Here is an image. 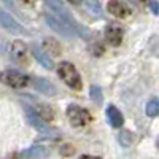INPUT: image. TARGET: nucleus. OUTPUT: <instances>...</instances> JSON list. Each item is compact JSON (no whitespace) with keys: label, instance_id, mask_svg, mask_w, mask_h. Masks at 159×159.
<instances>
[{"label":"nucleus","instance_id":"1","mask_svg":"<svg viewBox=\"0 0 159 159\" xmlns=\"http://www.w3.org/2000/svg\"><path fill=\"white\" fill-rule=\"evenodd\" d=\"M57 75L61 76V80L69 88H72L75 91H80L83 88L81 76H80L78 70L75 69V65L72 62H61L59 67H57Z\"/></svg>","mask_w":159,"mask_h":159},{"label":"nucleus","instance_id":"2","mask_svg":"<svg viewBox=\"0 0 159 159\" xmlns=\"http://www.w3.org/2000/svg\"><path fill=\"white\" fill-rule=\"evenodd\" d=\"M0 83H3L10 88H15V89H22L29 84V78L24 73H21L19 70L8 69V70L0 72Z\"/></svg>","mask_w":159,"mask_h":159},{"label":"nucleus","instance_id":"3","mask_svg":"<svg viewBox=\"0 0 159 159\" xmlns=\"http://www.w3.org/2000/svg\"><path fill=\"white\" fill-rule=\"evenodd\" d=\"M67 116H69V121L73 127H83L88 123H91V119H92L91 113L86 108H81L75 103L67 107Z\"/></svg>","mask_w":159,"mask_h":159},{"label":"nucleus","instance_id":"4","mask_svg":"<svg viewBox=\"0 0 159 159\" xmlns=\"http://www.w3.org/2000/svg\"><path fill=\"white\" fill-rule=\"evenodd\" d=\"M10 54H11V59L15 64L21 65V67H25L29 64V51H27V45L21 40H16L13 42L11 46H10Z\"/></svg>","mask_w":159,"mask_h":159},{"label":"nucleus","instance_id":"5","mask_svg":"<svg viewBox=\"0 0 159 159\" xmlns=\"http://www.w3.org/2000/svg\"><path fill=\"white\" fill-rule=\"evenodd\" d=\"M45 21H46V24L49 25V27L54 30L56 34H59L61 37H65V38H73L76 34H75V30L73 29H70L65 22H62L57 16H54V15H51V13H48V15H45Z\"/></svg>","mask_w":159,"mask_h":159},{"label":"nucleus","instance_id":"6","mask_svg":"<svg viewBox=\"0 0 159 159\" xmlns=\"http://www.w3.org/2000/svg\"><path fill=\"white\" fill-rule=\"evenodd\" d=\"M0 25H2L3 29H7L8 32L15 34V35H24L25 34V29L22 27V25L13 18L10 13H7L2 8H0Z\"/></svg>","mask_w":159,"mask_h":159},{"label":"nucleus","instance_id":"7","mask_svg":"<svg viewBox=\"0 0 159 159\" xmlns=\"http://www.w3.org/2000/svg\"><path fill=\"white\" fill-rule=\"evenodd\" d=\"M25 111H27V121L32 127H35L40 134H46V135H54V130H52L46 121H43L42 118H40L35 111H32L30 108H25Z\"/></svg>","mask_w":159,"mask_h":159},{"label":"nucleus","instance_id":"8","mask_svg":"<svg viewBox=\"0 0 159 159\" xmlns=\"http://www.w3.org/2000/svg\"><path fill=\"white\" fill-rule=\"evenodd\" d=\"M123 29L119 27V25L116 24H108L107 25V29H105V40L111 45V46H118V45H121L123 42Z\"/></svg>","mask_w":159,"mask_h":159},{"label":"nucleus","instance_id":"9","mask_svg":"<svg viewBox=\"0 0 159 159\" xmlns=\"http://www.w3.org/2000/svg\"><path fill=\"white\" fill-rule=\"evenodd\" d=\"M107 11L110 13V15L116 16V18H127L130 15V10L126 3H123L121 0H110V2L107 3Z\"/></svg>","mask_w":159,"mask_h":159},{"label":"nucleus","instance_id":"10","mask_svg":"<svg viewBox=\"0 0 159 159\" xmlns=\"http://www.w3.org/2000/svg\"><path fill=\"white\" fill-rule=\"evenodd\" d=\"M32 86L37 92H40V94H43V96H54L56 94V86L51 81H48L46 78H34Z\"/></svg>","mask_w":159,"mask_h":159},{"label":"nucleus","instance_id":"11","mask_svg":"<svg viewBox=\"0 0 159 159\" xmlns=\"http://www.w3.org/2000/svg\"><path fill=\"white\" fill-rule=\"evenodd\" d=\"M25 108H30L32 111H35L40 118L43 119V121H51L52 118H54V113H52V110L48 107V105H45V103H37V102H34V103H27L25 105Z\"/></svg>","mask_w":159,"mask_h":159},{"label":"nucleus","instance_id":"12","mask_svg":"<svg viewBox=\"0 0 159 159\" xmlns=\"http://www.w3.org/2000/svg\"><path fill=\"white\" fill-rule=\"evenodd\" d=\"M107 119H108V123L115 129L123 127V124H124V116H123L121 111L115 107V105H108V108H107Z\"/></svg>","mask_w":159,"mask_h":159},{"label":"nucleus","instance_id":"13","mask_svg":"<svg viewBox=\"0 0 159 159\" xmlns=\"http://www.w3.org/2000/svg\"><path fill=\"white\" fill-rule=\"evenodd\" d=\"M49 154V150L43 145H35V147H30L29 150H25L22 153V159H42L46 157Z\"/></svg>","mask_w":159,"mask_h":159},{"label":"nucleus","instance_id":"14","mask_svg":"<svg viewBox=\"0 0 159 159\" xmlns=\"http://www.w3.org/2000/svg\"><path fill=\"white\" fill-rule=\"evenodd\" d=\"M30 49H32L34 57H35L40 64H42L45 69H48V70H51V69H52V61H51V57L46 54V52H45L43 49H40L37 45H32V48H30Z\"/></svg>","mask_w":159,"mask_h":159},{"label":"nucleus","instance_id":"15","mask_svg":"<svg viewBox=\"0 0 159 159\" xmlns=\"http://www.w3.org/2000/svg\"><path fill=\"white\" fill-rule=\"evenodd\" d=\"M43 51L46 52V54L59 56L61 54V45L56 42L54 38H45V42H43Z\"/></svg>","mask_w":159,"mask_h":159},{"label":"nucleus","instance_id":"16","mask_svg":"<svg viewBox=\"0 0 159 159\" xmlns=\"http://www.w3.org/2000/svg\"><path fill=\"white\" fill-rule=\"evenodd\" d=\"M145 113H147L150 118L159 116V99H151L147 103V107H145Z\"/></svg>","mask_w":159,"mask_h":159},{"label":"nucleus","instance_id":"17","mask_svg":"<svg viewBox=\"0 0 159 159\" xmlns=\"http://www.w3.org/2000/svg\"><path fill=\"white\" fill-rule=\"evenodd\" d=\"M118 140H119V143L123 145V147H130L132 145V142H134V134H132L130 130H121L119 132V135H118Z\"/></svg>","mask_w":159,"mask_h":159},{"label":"nucleus","instance_id":"18","mask_svg":"<svg viewBox=\"0 0 159 159\" xmlns=\"http://www.w3.org/2000/svg\"><path fill=\"white\" fill-rule=\"evenodd\" d=\"M89 97H91V100H94L96 103H102V99H103L102 89L97 84H92L89 88Z\"/></svg>","mask_w":159,"mask_h":159},{"label":"nucleus","instance_id":"19","mask_svg":"<svg viewBox=\"0 0 159 159\" xmlns=\"http://www.w3.org/2000/svg\"><path fill=\"white\" fill-rule=\"evenodd\" d=\"M84 3L91 13H94L96 16H102V7L99 3V0H84Z\"/></svg>","mask_w":159,"mask_h":159},{"label":"nucleus","instance_id":"20","mask_svg":"<svg viewBox=\"0 0 159 159\" xmlns=\"http://www.w3.org/2000/svg\"><path fill=\"white\" fill-rule=\"evenodd\" d=\"M73 147L72 145H69V143H65V145H62V147L59 148V153L62 154V156H72L73 154Z\"/></svg>","mask_w":159,"mask_h":159},{"label":"nucleus","instance_id":"21","mask_svg":"<svg viewBox=\"0 0 159 159\" xmlns=\"http://www.w3.org/2000/svg\"><path fill=\"white\" fill-rule=\"evenodd\" d=\"M150 8H151V11L154 13L156 16L159 15V2L157 0H150Z\"/></svg>","mask_w":159,"mask_h":159},{"label":"nucleus","instance_id":"22","mask_svg":"<svg viewBox=\"0 0 159 159\" xmlns=\"http://www.w3.org/2000/svg\"><path fill=\"white\" fill-rule=\"evenodd\" d=\"M3 2H5V3H7V5L11 8V10H15V11H16V7H15V3H13L11 0H3Z\"/></svg>","mask_w":159,"mask_h":159},{"label":"nucleus","instance_id":"23","mask_svg":"<svg viewBox=\"0 0 159 159\" xmlns=\"http://www.w3.org/2000/svg\"><path fill=\"white\" fill-rule=\"evenodd\" d=\"M80 159H100L97 156H89V154H83V156H80Z\"/></svg>","mask_w":159,"mask_h":159},{"label":"nucleus","instance_id":"24","mask_svg":"<svg viewBox=\"0 0 159 159\" xmlns=\"http://www.w3.org/2000/svg\"><path fill=\"white\" fill-rule=\"evenodd\" d=\"M67 2H70L73 5H78V3H81V0H67Z\"/></svg>","mask_w":159,"mask_h":159},{"label":"nucleus","instance_id":"25","mask_svg":"<svg viewBox=\"0 0 159 159\" xmlns=\"http://www.w3.org/2000/svg\"><path fill=\"white\" fill-rule=\"evenodd\" d=\"M156 142H157V147H159V137H157V140H156Z\"/></svg>","mask_w":159,"mask_h":159},{"label":"nucleus","instance_id":"26","mask_svg":"<svg viewBox=\"0 0 159 159\" xmlns=\"http://www.w3.org/2000/svg\"><path fill=\"white\" fill-rule=\"evenodd\" d=\"M142 2H145V0H142Z\"/></svg>","mask_w":159,"mask_h":159}]
</instances>
